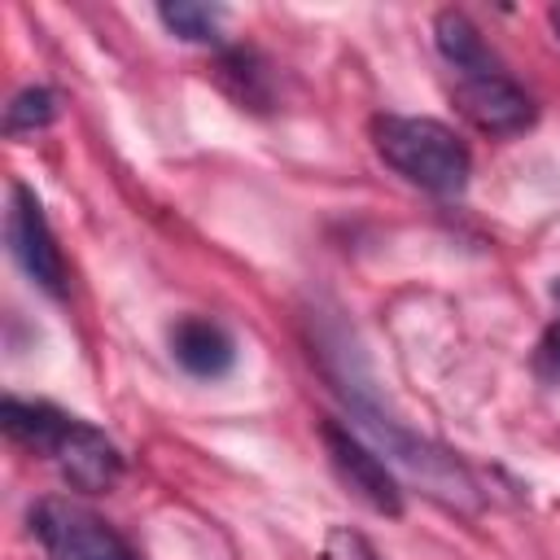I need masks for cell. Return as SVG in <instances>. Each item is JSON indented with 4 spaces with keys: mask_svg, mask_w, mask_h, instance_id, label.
I'll return each instance as SVG.
<instances>
[{
    "mask_svg": "<svg viewBox=\"0 0 560 560\" xmlns=\"http://www.w3.org/2000/svg\"><path fill=\"white\" fill-rule=\"evenodd\" d=\"M433 44L442 61L451 66V96L459 114L486 131V136H516L534 122V101L529 92L503 70V61L486 48L481 31L468 22L459 9H442L433 18Z\"/></svg>",
    "mask_w": 560,
    "mask_h": 560,
    "instance_id": "obj_1",
    "label": "cell"
},
{
    "mask_svg": "<svg viewBox=\"0 0 560 560\" xmlns=\"http://www.w3.org/2000/svg\"><path fill=\"white\" fill-rule=\"evenodd\" d=\"M0 420H4V433L13 442H22L26 451L44 455L74 490L101 494V490L118 486L122 455L96 424L61 411L52 402H26V398H4Z\"/></svg>",
    "mask_w": 560,
    "mask_h": 560,
    "instance_id": "obj_2",
    "label": "cell"
},
{
    "mask_svg": "<svg viewBox=\"0 0 560 560\" xmlns=\"http://www.w3.org/2000/svg\"><path fill=\"white\" fill-rule=\"evenodd\" d=\"M372 144L394 175H402L407 184H416L424 192L455 197L468 188V175H472L468 144L438 118L381 114L372 122Z\"/></svg>",
    "mask_w": 560,
    "mask_h": 560,
    "instance_id": "obj_3",
    "label": "cell"
},
{
    "mask_svg": "<svg viewBox=\"0 0 560 560\" xmlns=\"http://www.w3.org/2000/svg\"><path fill=\"white\" fill-rule=\"evenodd\" d=\"M354 416H359V424H363V429L385 446V455H394L411 477H420V486H424L433 499H442V503H451V508H464V512H472V508L481 503L472 472H468L455 455L438 451V446H433V442H424V438H411L398 420L381 416V407H376V402L354 398Z\"/></svg>",
    "mask_w": 560,
    "mask_h": 560,
    "instance_id": "obj_4",
    "label": "cell"
},
{
    "mask_svg": "<svg viewBox=\"0 0 560 560\" xmlns=\"http://www.w3.org/2000/svg\"><path fill=\"white\" fill-rule=\"evenodd\" d=\"M31 534L52 560H136L114 525L61 494H48L31 508Z\"/></svg>",
    "mask_w": 560,
    "mask_h": 560,
    "instance_id": "obj_5",
    "label": "cell"
},
{
    "mask_svg": "<svg viewBox=\"0 0 560 560\" xmlns=\"http://www.w3.org/2000/svg\"><path fill=\"white\" fill-rule=\"evenodd\" d=\"M4 236H9V249L18 258V267L44 289V293H61L66 289V258L57 249V236L44 219V206L31 188L13 184L9 188V210H4Z\"/></svg>",
    "mask_w": 560,
    "mask_h": 560,
    "instance_id": "obj_6",
    "label": "cell"
},
{
    "mask_svg": "<svg viewBox=\"0 0 560 560\" xmlns=\"http://www.w3.org/2000/svg\"><path fill=\"white\" fill-rule=\"evenodd\" d=\"M324 451L337 468V477L381 516H402V490L389 472V464L350 429V424H337V420H324Z\"/></svg>",
    "mask_w": 560,
    "mask_h": 560,
    "instance_id": "obj_7",
    "label": "cell"
},
{
    "mask_svg": "<svg viewBox=\"0 0 560 560\" xmlns=\"http://www.w3.org/2000/svg\"><path fill=\"white\" fill-rule=\"evenodd\" d=\"M171 354H175V363H179L188 376L214 381V376H228V372H232V363H236V341H232V332H228L219 319L184 315V319L171 324Z\"/></svg>",
    "mask_w": 560,
    "mask_h": 560,
    "instance_id": "obj_8",
    "label": "cell"
},
{
    "mask_svg": "<svg viewBox=\"0 0 560 560\" xmlns=\"http://www.w3.org/2000/svg\"><path fill=\"white\" fill-rule=\"evenodd\" d=\"M158 18H162V26H166L175 39H184V44H214V39H219V22H223V13H219L214 4H192V0L162 4Z\"/></svg>",
    "mask_w": 560,
    "mask_h": 560,
    "instance_id": "obj_9",
    "label": "cell"
},
{
    "mask_svg": "<svg viewBox=\"0 0 560 560\" xmlns=\"http://www.w3.org/2000/svg\"><path fill=\"white\" fill-rule=\"evenodd\" d=\"M57 118V96L48 88H22L9 109H4V131L9 136H26V131H39Z\"/></svg>",
    "mask_w": 560,
    "mask_h": 560,
    "instance_id": "obj_10",
    "label": "cell"
},
{
    "mask_svg": "<svg viewBox=\"0 0 560 560\" xmlns=\"http://www.w3.org/2000/svg\"><path fill=\"white\" fill-rule=\"evenodd\" d=\"M324 560H376V551L368 547L363 534H354V529H332L328 542H324Z\"/></svg>",
    "mask_w": 560,
    "mask_h": 560,
    "instance_id": "obj_11",
    "label": "cell"
},
{
    "mask_svg": "<svg viewBox=\"0 0 560 560\" xmlns=\"http://www.w3.org/2000/svg\"><path fill=\"white\" fill-rule=\"evenodd\" d=\"M534 368H538V376H542V381L560 385V315H556V319H551V328L542 332L538 354H534Z\"/></svg>",
    "mask_w": 560,
    "mask_h": 560,
    "instance_id": "obj_12",
    "label": "cell"
},
{
    "mask_svg": "<svg viewBox=\"0 0 560 560\" xmlns=\"http://www.w3.org/2000/svg\"><path fill=\"white\" fill-rule=\"evenodd\" d=\"M547 18H551V26H556V35H560V4H551V13H547Z\"/></svg>",
    "mask_w": 560,
    "mask_h": 560,
    "instance_id": "obj_13",
    "label": "cell"
}]
</instances>
